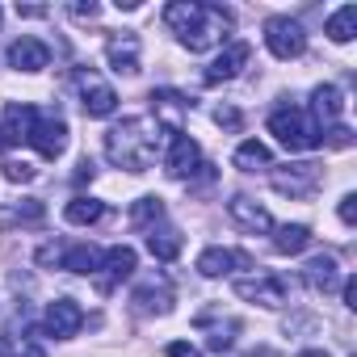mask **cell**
Wrapping results in <instances>:
<instances>
[{
  "label": "cell",
  "mask_w": 357,
  "mask_h": 357,
  "mask_svg": "<svg viewBox=\"0 0 357 357\" xmlns=\"http://www.w3.org/2000/svg\"><path fill=\"white\" fill-rule=\"evenodd\" d=\"M164 26L181 38L185 51L202 55L211 47H223V38L231 34V13L223 5H202V0H176L164 9Z\"/></svg>",
  "instance_id": "1"
},
{
  "label": "cell",
  "mask_w": 357,
  "mask_h": 357,
  "mask_svg": "<svg viewBox=\"0 0 357 357\" xmlns=\"http://www.w3.org/2000/svg\"><path fill=\"white\" fill-rule=\"evenodd\" d=\"M160 143H164V126L155 118H126L105 130V155L126 172H147L160 155Z\"/></svg>",
  "instance_id": "2"
},
{
  "label": "cell",
  "mask_w": 357,
  "mask_h": 357,
  "mask_svg": "<svg viewBox=\"0 0 357 357\" xmlns=\"http://www.w3.org/2000/svg\"><path fill=\"white\" fill-rule=\"evenodd\" d=\"M269 130L278 135V143H282L286 151H315V147L324 143V135L315 130V122H311L307 109H298V105L273 109V114H269Z\"/></svg>",
  "instance_id": "3"
},
{
  "label": "cell",
  "mask_w": 357,
  "mask_h": 357,
  "mask_svg": "<svg viewBox=\"0 0 357 357\" xmlns=\"http://www.w3.org/2000/svg\"><path fill=\"white\" fill-rule=\"evenodd\" d=\"M265 47L273 59H298L307 51V34L294 17H269L265 22Z\"/></svg>",
  "instance_id": "4"
},
{
  "label": "cell",
  "mask_w": 357,
  "mask_h": 357,
  "mask_svg": "<svg viewBox=\"0 0 357 357\" xmlns=\"http://www.w3.org/2000/svg\"><path fill=\"white\" fill-rule=\"evenodd\" d=\"M236 294H240L244 303L286 307V298H290V282L278 278V273H252V278H240V282H236Z\"/></svg>",
  "instance_id": "5"
},
{
  "label": "cell",
  "mask_w": 357,
  "mask_h": 357,
  "mask_svg": "<svg viewBox=\"0 0 357 357\" xmlns=\"http://www.w3.org/2000/svg\"><path fill=\"white\" fill-rule=\"evenodd\" d=\"M164 168H168L172 181H194V172L202 168V147H198L190 135L172 130V139H168V155H164Z\"/></svg>",
  "instance_id": "6"
},
{
  "label": "cell",
  "mask_w": 357,
  "mask_h": 357,
  "mask_svg": "<svg viewBox=\"0 0 357 357\" xmlns=\"http://www.w3.org/2000/svg\"><path fill=\"white\" fill-rule=\"evenodd\" d=\"M26 143H34L38 155L59 160L63 147H68V122H63L59 114H34V126H30V139H26Z\"/></svg>",
  "instance_id": "7"
},
{
  "label": "cell",
  "mask_w": 357,
  "mask_h": 357,
  "mask_svg": "<svg viewBox=\"0 0 357 357\" xmlns=\"http://www.w3.org/2000/svg\"><path fill=\"white\" fill-rule=\"evenodd\" d=\"M76 84H80V105L89 118H109L118 109V93L109 84H101L93 72H76Z\"/></svg>",
  "instance_id": "8"
},
{
  "label": "cell",
  "mask_w": 357,
  "mask_h": 357,
  "mask_svg": "<svg viewBox=\"0 0 357 357\" xmlns=\"http://www.w3.org/2000/svg\"><path fill=\"white\" fill-rule=\"evenodd\" d=\"M248 55H252L248 43H227V47L219 51V59L202 72V84H227V80H236V76L248 68Z\"/></svg>",
  "instance_id": "9"
},
{
  "label": "cell",
  "mask_w": 357,
  "mask_h": 357,
  "mask_svg": "<svg viewBox=\"0 0 357 357\" xmlns=\"http://www.w3.org/2000/svg\"><path fill=\"white\" fill-rule=\"evenodd\" d=\"M130 303H135V311H143V315H164V311L172 307V286H168V278L147 273V278L135 286Z\"/></svg>",
  "instance_id": "10"
},
{
  "label": "cell",
  "mask_w": 357,
  "mask_h": 357,
  "mask_svg": "<svg viewBox=\"0 0 357 357\" xmlns=\"http://www.w3.org/2000/svg\"><path fill=\"white\" fill-rule=\"evenodd\" d=\"M80 324H84V311H80L76 298H55V303L47 307V315H43V328H47L51 336H59V340H72V336L80 332Z\"/></svg>",
  "instance_id": "11"
},
{
  "label": "cell",
  "mask_w": 357,
  "mask_h": 357,
  "mask_svg": "<svg viewBox=\"0 0 357 357\" xmlns=\"http://www.w3.org/2000/svg\"><path fill=\"white\" fill-rule=\"evenodd\" d=\"M105 59L118 76H139V34H130V30L109 34L105 38Z\"/></svg>",
  "instance_id": "12"
},
{
  "label": "cell",
  "mask_w": 357,
  "mask_h": 357,
  "mask_svg": "<svg viewBox=\"0 0 357 357\" xmlns=\"http://www.w3.org/2000/svg\"><path fill=\"white\" fill-rule=\"evenodd\" d=\"M101 294H109L118 282H126V278H135V269H139V257H135V248H126V244H114L105 257H101Z\"/></svg>",
  "instance_id": "13"
},
{
  "label": "cell",
  "mask_w": 357,
  "mask_h": 357,
  "mask_svg": "<svg viewBox=\"0 0 357 357\" xmlns=\"http://www.w3.org/2000/svg\"><path fill=\"white\" fill-rule=\"evenodd\" d=\"M315 185H319V168L315 164H290V168L273 172V190L290 194V198H307Z\"/></svg>",
  "instance_id": "14"
},
{
  "label": "cell",
  "mask_w": 357,
  "mask_h": 357,
  "mask_svg": "<svg viewBox=\"0 0 357 357\" xmlns=\"http://www.w3.org/2000/svg\"><path fill=\"white\" fill-rule=\"evenodd\" d=\"M51 63V47L43 43V38H17L13 47H9V68H17V72H43Z\"/></svg>",
  "instance_id": "15"
},
{
  "label": "cell",
  "mask_w": 357,
  "mask_h": 357,
  "mask_svg": "<svg viewBox=\"0 0 357 357\" xmlns=\"http://www.w3.org/2000/svg\"><path fill=\"white\" fill-rule=\"evenodd\" d=\"M303 282H307L315 294H332V290L340 286V265H336V257H332V252L311 257V261L303 265Z\"/></svg>",
  "instance_id": "16"
},
{
  "label": "cell",
  "mask_w": 357,
  "mask_h": 357,
  "mask_svg": "<svg viewBox=\"0 0 357 357\" xmlns=\"http://www.w3.org/2000/svg\"><path fill=\"white\" fill-rule=\"evenodd\" d=\"M34 105L26 101H9L5 105V118H0V143H26L30 139V126H34Z\"/></svg>",
  "instance_id": "17"
},
{
  "label": "cell",
  "mask_w": 357,
  "mask_h": 357,
  "mask_svg": "<svg viewBox=\"0 0 357 357\" xmlns=\"http://www.w3.org/2000/svg\"><path fill=\"white\" fill-rule=\"evenodd\" d=\"M227 215L248 231V236H261V231H273V215L265 206H257L252 198H231L227 202Z\"/></svg>",
  "instance_id": "18"
},
{
  "label": "cell",
  "mask_w": 357,
  "mask_h": 357,
  "mask_svg": "<svg viewBox=\"0 0 357 357\" xmlns=\"http://www.w3.org/2000/svg\"><path fill=\"white\" fill-rule=\"evenodd\" d=\"M340 114H344V97H340V89H336V84H319V89L311 93V118H315L319 126H332Z\"/></svg>",
  "instance_id": "19"
},
{
  "label": "cell",
  "mask_w": 357,
  "mask_h": 357,
  "mask_svg": "<svg viewBox=\"0 0 357 357\" xmlns=\"http://www.w3.org/2000/svg\"><path fill=\"white\" fill-rule=\"evenodd\" d=\"M236 265H252L244 252H236V248H206L202 257H198V273L202 278H223V273H231Z\"/></svg>",
  "instance_id": "20"
},
{
  "label": "cell",
  "mask_w": 357,
  "mask_h": 357,
  "mask_svg": "<svg viewBox=\"0 0 357 357\" xmlns=\"http://www.w3.org/2000/svg\"><path fill=\"white\" fill-rule=\"evenodd\" d=\"M151 109H155V122H168L176 130V126H181V118L190 114V101L181 93H172V89H155L151 93Z\"/></svg>",
  "instance_id": "21"
},
{
  "label": "cell",
  "mask_w": 357,
  "mask_h": 357,
  "mask_svg": "<svg viewBox=\"0 0 357 357\" xmlns=\"http://www.w3.org/2000/svg\"><path fill=\"white\" fill-rule=\"evenodd\" d=\"M147 252L155 261H176L181 257V231L176 227H151L147 231Z\"/></svg>",
  "instance_id": "22"
},
{
  "label": "cell",
  "mask_w": 357,
  "mask_h": 357,
  "mask_svg": "<svg viewBox=\"0 0 357 357\" xmlns=\"http://www.w3.org/2000/svg\"><path fill=\"white\" fill-rule=\"evenodd\" d=\"M324 34H328L332 43H353V34H357V5L336 9V13L324 22Z\"/></svg>",
  "instance_id": "23"
},
{
  "label": "cell",
  "mask_w": 357,
  "mask_h": 357,
  "mask_svg": "<svg viewBox=\"0 0 357 357\" xmlns=\"http://www.w3.org/2000/svg\"><path fill=\"white\" fill-rule=\"evenodd\" d=\"M160 219H164V198H155V194H147L130 206V227H139V231H151Z\"/></svg>",
  "instance_id": "24"
},
{
  "label": "cell",
  "mask_w": 357,
  "mask_h": 357,
  "mask_svg": "<svg viewBox=\"0 0 357 357\" xmlns=\"http://www.w3.org/2000/svg\"><path fill=\"white\" fill-rule=\"evenodd\" d=\"M311 244V227H303V223H286V227H278V236H273V248L282 252V257H294V252H303Z\"/></svg>",
  "instance_id": "25"
},
{
  "label": "cell",
  "mask_w": 357,
  "mask_h": 357,
  "mask_svg": "<svg viewBox=\"0 0 357 357\" xmlns=\"http://www.w3.org/2000/svg\"><path fill=\"white\" fill-rule=\"evenodd\" d=\"M59 265H63L68 273H97V269H101V252H97L93 244H76V248L63 252Z\"/></svg>",
  "instance_id": "26"
},
{
  "label": "cell",
  "mask_w": 357,
  "mask_h": 357,
  "mask_svg": "<svg viewBox=\"0 0 357 357\" xmlns=\"http://www.w3.org/2000/svg\"><path fill=\"white\" fill-rule=\"evenodd\" d=\"M105 215V206L97 202V198H72L68 206H63V219L72 223V227H89V223H97Z\"/></svg>",
  "instance_id": "27"
},
{
  "label": "cell",
  "mask_w": 357,
  "mask_h": 357,
  "mask_svg": "<svg viewBox=\"0 0 357 357\" xmlns=\"http://www.w3.org/2000/svg\"><path fill=\"white\" fill-rule=\"evenodd\" d=\"M236 168L240 172H257V168H269V147L261 139H248L236 147Z\"/></svg>",
  "instance_id": "28"
},
{
  "label": "cell",
  "mask_w": 357,
  "mask_h": 357,
  "mask_svg": "<svg viewBox=\"0 0 357 357\" xmlns=\"http://www.w3.org/2000/svg\"><path fill=\"white\" fill-rule=\"evenodd\" d=\"M0 168H5V181H13V185H26V181H34V176H38V168L30 160H5Z\"/></svg>",
  "instance_id": "29"
},
{
  "label": "cell",
  "mask_w": 357,
  "mask_h": 357,
  "mask_svg": "<svg viewBox=\"0 0 357 357\" xmlns=\"http://www.w3.org/2000/svg\"><path fill=\"white\" fill-rule=\"evenodd\" d=\"M43 202L38 198H26V206H17V223H26V227H34V223H43Z\"/></svg>",
  "instance_id": "30"
},
{
  "label": "cell",
  "mask_w": 357,
  "mask_h": 357,
  "mask_svg": "<svg viewBox=\"0 0 357 357\" xmlns=\"http://www.w3.org/2000/svg\"><path fill=\"white\" fill-rule=\"evenodd\" d=\"M215 122H219L223 130H240V122H244V118H240V109H231V105H219V109H215Z\"/></svg>",
  "instance_id": "31"
},
{
  "label": "cell",
  "mask_w": 357,
  "mask_h": 357,
  "mask_svg": "<svg viewBox=\"0 0 357 357\" xmlns=\"http://www.w3.org/2000/svg\"><path fill=\"white\" fill-rule=\"evenodd\" d=\"M336 215H340V223H344V227H353V223H357V198H353V194H344V198H340V206H336Z\"/></svg>",
  "instance_id": "32"
},
{
  "label": "cell",
  "mask_w": 357,
  "mask_h": 357,
  "mask_svg": "<svg viewBox=\"0 0 357 357\" xmlns=\"http://www.w3.org/2000/svg\"><path fill=\"white\" fill-rule=\"evenodd\" d=\"M168 357H202V349L190 344V340H172V344H168Z\"/></svg>",
  "instance_id": "33"
},
{
  "label": "cell",
  "mask_w": 357,
  "mask_h": 357,
  "mask_svg": "<svg viewBox=\"0 0 357 357\" xmlns=\"http://www.w3.org/2000/svg\"><path fill=\"white\" fill-rule=\"evenodd\" d=\"M353 143V135L344 130V126H332V135H328V147H349Z\"/></svg>",
  "instance_id": "34"
},
{
  "label": "cell",
  "mask_w": 357,
  "mask_h": 357,
  "mask_svg": "<svg viewBox=\"0 0 357 357\" xmlns=\"http://www.w3.org/2000/svg\"><path fill=\"white\" fill-rule=\"evenodd\" d=\"M68 9H72V17H97V13H101L93 0H89V5H84V0H76V5H68Z\"/></svg>",
  "instance_id": "35"
},
{
  "label": "cell",
  "mask_w": 357,
  "mask_h": 357,
  "mask_svg": "<svg viewBox=\"0 0 357 357\" xmlns=\"http://www.w3.org/2000/svg\"><path fill=\"white\" fill-rule=\"evenodd\" d=\"M344 307H357V278L344 282Z\"/></svg>",
  "instance_id": "36"
},
{
  "label": "cell",
  "mask_w": 357,
  "mask_h": 357,
  "mask_svg": "<svg viewBox=\"0 0 357 357\" xmlns=\"http://www.w3.org/2000/svg\"><path fill=\"white\" fill-rule=\"evenodd\" d=\"M76 181H93V160H80L76 164Z\"/></svg>",
  "instance_id": "37"
},
{
  "label": "cell",
  "mask_w": 357,
  "mask_h": 357,
  "mask_svg": "<svg viewBox=\"0 0 357 357\" xmlns=\"http://www.w3.org/2000/svg\"><path fill=\"white\" fill-rule=\"evenodd\" d=\"M17 13H22V17H43L47 9H38V5H26V9H17Z\"/></svg>",
  "instance_id": "38"
},
{
  "label": "cell",
  "mask_w": 357,
  "mask_h": 357,
  "mask_svg": "<svg viewBox=\"0 0 357 357\" xmlns=\"http://www.w3.org/2000/svg\"><path fill=\"white\" fill-rule=\"evenodd\" d=\"M22 357H47V353H43L38 344H26V349H22Z\"/></svg>",
  "instance_id": "39"
},
{
  "label": "cell",
  "mask_w": 357,
  "mask_h": 357,
  "mask_svg": "<svg viewBox=\"0 0 357 357\" xmlns=\"http://www.w3.org/2000/svg\"><path fill=\"white\" fill-rule=\"evenodd\" d=\"M298 357H328V353H324V349H303Z\"/></svg>",
  "instance_id": "40"
},
{
  "label": "cell",
  "mask_w": 357,
  "mask_h": 357,
  "mask_svg": "<svg viewBox=\"0 0 357 357\" xmlns=\"http://www.w3.org/2000/svg\"><path fill=\"white\" fill-rule=\"evenodd\" d=\"M0 357H9V349H5V344H0Z\"/></svg>",
  "instance_id": "41"
},
{
  "label": "cell",
  "mask_w": 357,
  "mask_h": 357,
  "mask_svg": "<svg viewBox=\"0 0 357 357\" xmlns=\"http://www.w3.org/2000/svg\"><path fill=\"white\" fill-rule=\"evenodd\" d=\"M0 17H5V13H0Z\"/></svg>",
  "instance_id": "42"
},
{
  "label": "cell",
  "mask_w": 357,
  "mask_h": 357,
  "mask_svg": "<svg viewBox=\"0 0 357 357\" xmlns=\"http://www.w3.org/2000/svg\"><path fill=\"white\" fill-rule=\"evenodd\" d=\"M265 357H269V353H265Z\"/></svg>",
  "instance_id": "43"
}]
</instances>
